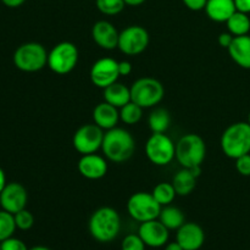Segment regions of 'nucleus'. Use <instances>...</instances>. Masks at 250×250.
Listing matches in <instances>:
<instances>
[{
    "mask_svg": "<svg viewBox=\"0 0 250 250\" xmlns=\"http://www.w3.org/2000/svg\"><path fill=\"white\" fill-rule=\"evenodd\" d=\"M90 236L100 243L112 242L120 233L121 219L119 212L110 207H103L95 210L89 219Z\"/></svg>",
    "mask_w": 250,
    "mask_h": 250,
    "instance_id": "obj_1",
    "label": "nucleus"
},
{
    "mask_svg": "<svg viewBox=\"0 0 250 250\" xmlns=\"http://www.w3.org/2000/svg\"><path fill=\"white\" fill-rule=\"evenodd\" d=\"M102 150L112 163H125L133 155L136 150V142L128 131L115 127L104 134Z\"/></svg>",
    "mask_w": 250,
    "mask_h": 250,
    "instance_id": "obj_2",
    "label": "nucleus"
},
{
    "mask_svg": "<svg viewBox=\"0 0 250 250\" xmlns=\"http://www.w3.org/2000/svg\"><path fill=\"white\" fill-rule=\"evenodd\" d=\"M221 148L227 158L234 160L250 154V125L248 122L229 125L222 133Z\"/></svg>",
    "mask_w": 250,
    "mask_h": 250,
    "instance_id": "obj_3",
    "label": "nucleus"
},
{
    "mask_svg": "<svg viewBox=\"0 0 250 250\" xmlns=\"http://www.w3.org/2000/svg\"><path fill=\"white\" fill-rule=\"evenodd\" d=\"M205 155L207 146L199 134H186L176 144V159L185 168L202 166Z\"/></svg>",
    "mask_w": 250,
    "mask_h": 250,
    "instance_id": "obj_4",
    "label": "nucleus"
},
{
    "mask_svg": "<svg viewBox=\"0 0 250 250\" xmlns=\"http://www.w3.org/2000/svg\"><path fill=\"white\" fill-rule=\"evenodd\" d=\"M14 63L23 72H37L48 65V53L42 44L24 43L15 51Z\"/></svg>",
    "mask_w": 250,
    "mask_h": 250,
    "instance_id": "obj_5",
    "label": "nucleus"
},
{
    "mask_svg": "<svg viewBox=\"0 0 250 250\" xmlns=\"http://www.w3.org/2000/svg\"><path fill=\"white\" fill-rule=\"evenodd\" d=\"M165 89L160 81L153 77L137 80L131 87V100L139 106L153 107L163 100Z\"/></svg>",
    "mask_w": 250,
    "mask_h": 250,
    "instance_id": "obj_6",
    "label": "nucleus"
},
{
    "mask_svg": "<svg viewBox=\"0 0 250 250\" xmlns=\"http://www.w3.org/2000/svg\"><path fill=\"white\" fill-rule=\"evenodd\" d=\"M78 49L71 42L56 44L48 54V66L56 75H67L77 66Z\"/></svg>",
    "mask_w": 250,
    "mask_h": 250,
    "instance_id": "obj_7",
    "label": "nucleus"
},
{
    "mask_svg": "<svg viewBox=\"0 0 250 250\" xmlns=\"http://www.w3.org/2000/svg\"><path fill=\"white\" fill-rule=\"evenodd\" d=\"M161 205L151 193L138 192L131 195L127 202V210L129 216L138 222H146L156 220L160 215Z\"/></svg>",
    "mask_w": 250,
    "mask_h": 250,
    "instance_id": "obj_8",
    "label": "nucleus"
},
{
    "mask_svg": "<svg viewBox=\"0 0 250 250\" xmlns=\"http://www.w3.org/2000/svg\"><path fill=\"white\" fill-rule=\"evenodd\" d=\"M146 154L154 165L166 166L176 158V146L165 133H153L146 144Z\"/></svg>",
    "mask_w": 250,
    "mask_h": 250,
    "instance_id": "obj_9",
    "label": "nucleus"
},
{
    "mask_svg": "<svg viewBox=\"0 0 250 250\" xmlns=\"http://www.w3.org/2000/svg\"><path fill=\"white\" fill-rule=\"evenodd\" d=\"M104 132L95 124H87L81 126L73 134L72 144L76 150L82 155L97 153L102 149L104 141Z\"/></svg>",
    "mask_w": 250,
    "mask_h": 250,
    "instance_id": "obj_10",
    "label": "nucleus"
},
{
    "mask_svg": "<svg viewBox=\"0 0 250 250\" xmlns=\"http://www.w3.org/2000/svg\"><path fill=\"white\" fill-rule=\"evenodd\" d=\"M149 44V33L142 26H128L120 33L117 48L126 55L142 54Z\"/></svg>",
    "mask_w": 250,
    "mask_h": 250,
    "instance_id": "obj_11",
    "label": "nucleus"
},
{
    "mask_svg": "<svg viewBox=\"0 0 250 250\" xmlns=\"http://www.w3.org/2000/svg\"><path fill=\"white\" fill-rule=\"evenodd\" d=\"M119 77V62L111 58L99 59L90 68V81L93 84L102 89L114 84Z\"/></svg>",
    "mask_w": 250,
    "mask_h": 250,
    "instance_id": "obj_12",
    "label": "nucleus"
},
{
    "mask_svg": "<svg viewBox=\"0 0 250 250\" xmlns=\"http://www.w3.org/2000/svg\"><path fill=\"white\" fill-rule=\"evenodd\" d=\"M27 200L28 194L26 188L17 182L7 183L0 193V205L2 210L14 215L26 208Z\"/></svg>",
    "mask_w": 250,
    "mask_h": 250,
    "instance_id": "obj_13",
    "label": "nucleus"
},
{
    "mask_svg": "<svg viewBox=\"0 0 250 250\" xmlns=\"http://www.w3.org/2000/svg\"><path fill=\"white\" fill-rule=\"evenodd\" d=\"M138 234L146 246L150 248H160L166 246L168 241V229L159 220L142 222Z\"/></svg>",
    "mask_w": 250,
    "mask_h": 250,
    "instance_id": "obj_14",
    "label": "nucleus"
},
{
    "mask_svg": "<svg viewBox=\"0 0 250 250\" xmlns=\"http://www.w3.org/2000/svg\"><path fill=\"white\" fill-rule=\"evenodd\" d=\"M92 37L95 44L105 50H114L119 46L120 33L109 21L102 20L95 22L92 28Z\"/></svg>",
    "mask_w": 250,
    "mask_h": 250,
    "instance_id": "obj_15",
    "label": "nucleus"
},
{
    "mask_svg": "<svg viewBox=\"0 0 250 250\" xmlns=\"http://www.w3.org/2000/svg\"><path fill=\"white\" fill-rule=\"evenodd\" d=\"M176 241L185 250H199L205 242L204 229L194 222H185L177 229Z\"/></svg>",
    "mask_w": 250,
    "mask_h": 250,
    "instance_id": "obj_16",
    "label": "nucleus"
},
{
    "mask_svg": "<svg viewBox=\"0 0 250 250\" xmlns=\"http://www.w3.org/2000/svg\"><path fill=\"white\" fill-rule=\"evenodd\" d=\"M77 166L81 175L87 180H100L107 172L106 160L95 153L83 155Z\"/></svg>",
    "mask_w": 250,
    "mask_h": 250,
    "instance_id": "obj_17",
    "label": "nucleus"
},
{
    "mask_svg": "<svg viewBox=\"0 0 250 250\" xmlns=\"http://www.w3.org/2000/svg\"><path fill=\"white\" fill-rule=\"evenodd\" d=\"M93 120H94V124L98 125L100 128L109 131L116 127L120 120V111L116 106L109 103H100L93 110Z\"/></svg>",
    "mask_w": 250,
    "mask_h": 250,
    "instance_id": "obj_18",
    "label": "nucleus"
},
{
    "mask_svg": "<svg viewBox=\"0 0 250 250\" xmlns=\"http://www.w3.org/2000/svg\"><path fill=\"white\" fill-rule=\"evenodd\" d=\"M229 56L232 60L242 68L250 70V36L234 37L233 42L229 45Z\"/></svg>",
    "mask_w": 250,
    "mask_h": 250,
    "instance_id": "obj_19",
    "label": "nucleus"
},
{
    "mask_svg": "<svg viewBox=\"0 0 250 250\" xmlns=\"http://www.w3.org/2000/svg\"><path fill=\"white\" fill-rule=\"evenodd\" d=\"M204 10L208 17L215 22H227L237 11L234 0H208Z\"/></svg>",
    "mask_w": 250,
    "mask_h": 250,
    "instance_id": "obj_20",
    "label": "nucleus"
},
{
    "mask_svg": "<svg viewBox=\"0 0 250 250\" xmlns=\"http://www.w3.org/2000/svg\"><path fill=\"white\" fill-rule=\"evenodd\" d=\"M104 100L117 109H121L127 103L131 102V88H127L122 83L115 82L104 89Z\"/></svg>",
    "mask_w": 250,
    "mask_h": 250,
    "instance_id": "obj_21",
    "label": "nucleus"
},
{
    "mask_svg": "<svg viewBox=\"0 0 250 250\" xmlns=\"http://www.w3.org/2000/svg\"><path fill=\"white\" fill-rule=\"evenodd\" d=\"M172 186L176 190V194L186 197L194 190L195 186H197V177L193 175L189 168L183 167L173 177Z\"/></svg>",
    "mask_w": 250,
    "mask_h": 250,
    "instance_id": "obj_22",
    "label": "nucleus"
},
{
    "mask_svg": "<svg viewBox=\"0 0 250 250\" xmlns=\"http://www.w3.org/2000/svg\"><path fill=\"white\" fill-rule=\"evenodd\" d=\"M159 221L170 231V229H178L181 226L185 225V215L182 210L172 205H166L161 208Z\"/></svg>",
    "mask_w": 250,
    "mask_h": 250,
    "instance_id": "obj_23",
    "label": "nucleus"
},
{
    "mask_svg": "<svg viewBox=\"0 0 250 250\" xmlns=\"http://www.w3.org/2000/svg\"><path fill=\"white\" fill-rule=\"evenodd\" d=\"M227 28L231 34L234 37L246 36L250 31V19L248 14L236 11L226 22Z\"/></svg>",
    "mask_w": 250,
    "mask_h": 250,
    "instance_id": "obj_24",
    "label": "nucleus"
},
{
    "mask_svg": "<svg viewBox=\"0 0 250 250\" xmlns=\"http://www.w3.org/2000/svg\"><path fill=\"white\" fill-rule=\"evenodd\" d=\"M148 124L153 133H165L171 124L170 112L163 107L155 109L149 115Z\"/></svg>",
    "mask_w": 250,
    "mask_h": 250,
    "instance_id": "obj_25",
    "label": "nucleus"
},
{
    "mask_svg": "<svg viewBox=\"0 0 250 250\" xmlns=\"http://www.w3.org/2000/svg\"><path fill=\"white\" fill-rule=\"evenodd\" d=\"M142 115H143V107L132 100L120 109V119L126 125H136L137 122L141 121Z\"/></svg>",
    "mask_w": 250,
    "mask_h": 250,
    "instance_id": "obj_26",
    "label": "nucleus"
},
{
    "mask_svg": "<svg viewBox=\"0 0 250 250\" xmlns=\"http://www.w3.org/2000/svg\"><path fill=\"white\" fill-rule=\"evenodd\" d=\"M151 194L154 195V198L158 200L161 207L170 205L173 202L176 195H177L172 183H159L158 186H155Z\"/></svg>",
    "mask_w": 250,
    "mask_h": 250,
    "instance_id": "obj_27",
    "label": "nucleus"
},
{
    "mask_svg": "<svg viewBox=\"0 0 250 250\" xmlns=\"http://www.w3.org/2000/svg\"><path fill=\"white\" fill-rule=\"evenodd\" d=\"M17 227L16 224H15L14 214L1 210L0 211V243L5 239L12 237Z\"/></svg>",
    "mask_w": 250,
    "mask_h": 250,
    "instance_id": "obj_28",
    "label": "nucleus"
},
{
    "mask_svg": "<svg viewBox=\"0 0 250 250\" xmlns=\"http://www.w3.org/2000/svg\"><path fill=\"white\" fill-rule=\"evenodd\" d=\"M97 9L106 16L119 15L126 6L125 0H95Z\"/></svg>",
    "mask_w": 250,
    "mask_h": 250,
    "instance_id": "obj_29",
    "label": "nucleus"
},
{
    "mask_svg": "<svg viewBox=\"0 0 250 250\" xmlns=\"http://www.w3.org/2000/svg\"><path fill=\"white\" fill-rule=\"evenodd\" d=\"M15 217V224H16V227L21 231H28V229H32L34 224V217L32 215L31 211L23 209L21 211L16 212L14 215Z\"/></svg>",
    "mask_w": 250,
    "mask_h": 250,
    "instance_id": "obj_30",
    "label": "nucleus"
},
{
    "mask_svg": "<svg viewBox=\"0 0 250 250\" xmlns=\"http://www.w3.org/2000/svg\"><path fill=\"white\" fill-rule=\"evenodd\" d=\"M146 247L139 234H128L121 243V250H146Z\"/></svg>",
    "mask_w": 250,
    "mask_h": 250,
    "instance_id": "obj_31",
    "label": "nucleus"
},
{
    "mask_svg": "<svg viewBox=\"0 0 250 250\" xmlns=\"http://www.w3.org/2000/svg\"><path fill=\"white\" fill-rule=\"evenodd\" d=\"M0 248L1 250H28L26 244L21 239L14 238V237H10V238L2 241L0 243Z\"/></svg>",
    "mask_w": 250,
    "mask_h": 250,
    "instance_id": "obj_32",
    "label": "nucleus"
},
{
    "mask_svg": "<svg viewBox=\"0 0 250 250\" xmlns=\"http://www.w3.org/2000/svg\"><path fill=\"white\" fill-rule=\"evenodd\" d=\"M236 168L238 173L242 176L249 177L250 176V154L241 156V158L236 159Z\"/></svg>",
    "mask_w": 250,
    "mask_h": 250,
    "instance_id": "obj_33",
    "label": "nucleus"
},
{
    "mask_svg": "<svg viewBox=\"0 0 250 250\" xmlns=\"http://www.w3.org/2000/svg\"><path fill=\"white\" fill-rule=\"evenodd\" d=\"M182 1L192 11H200L205 9L208 0H182Z\"/></svg>",
    "mask_w": 250,
    "mask_h": 250,
    "instance_id": "obj_34",
    "label": "nucleus"
},
{
    "mask_svg": "<svg viewBox=\"0 0 250 250\" xmlns=\"http://www.w3.org/2000/svg\"><path fill=\"white\" fill-rule=\"evenodd\" d=\"M233 38H234V36L233 34L229 33V32H227V33H221L219 36L220 46L229 49V45L232 44V42H233Z\"/></svg>",
    "mask_w": 250,
    "mask_h": 250,
    "instance_id": "obj_35",
    "label": "nucleus"
},
{
    "mask_svg": "<svg viewBox=\"0 0 250 250\" xmlns=\"http://www.w3.org/2000/svg\"><path fill=\"white\" fill-rule=\"evenodd\" d=\"M237 11L250 14V0H234Z\"/></svg>",
    "mask_w": 250,
    "mask_h": 250,
    "instance_id": "obj_36",
    "label": "nucleus"
},
{
    "mask_svg": "<svg viewBox=\"0 0 250 250\" xmlns=\"http://www.w3.org/2000/svg\"><path fill=\"white\" fill-rule=\"evenodd\" d=\"M132 72V65L129 61H120L119 62V73L121 76H128Z\"/></svg>",
    "mask_w": 250,
    "mask_h": 250,
    "instance_id": "obj_37",
    "label": "nucleus"
},
{
    "mask_svg": "<svg viewBox=\"0 0 250 250\" xmlns=\"http://www.w3.org/2000/svg\"><path fill=\"white\" fill-rule=\"evenodd\" d=\"M26 0H1L2 4L7 7H19L21 6Z\"/></svg>",
    "mask_w": 250,
    "mask_h": 250,
    "instance_id": "obj_38",
    "label": "nucleus"
},
{
    "mask_svg": "<svg viewBox=\"0 0 250 250\" xmlns=\"http://www.w3.org/2000/svg\"><path fill=\"white\" fill-rule=\"evenodd\" d=\"M6 176H5V172L4 170H2L1 167H0V193L2 192V189L5 188V186H6Z\"/></svg>",
    "mask_w": 250,
    "mask_h": 250,
    "instance_id": "obj_39",
    "label": "nucleus"
},
{
    "mask_svg": "<svg viewBox=\"0 0 250 250\" xmlns=\"http://www.w3.org/2000/svg\"><path fill=\"white\" fill-rule=\"evenodd\" d=\"M165 250H185V249H183L182 247L180 246V243H178V242L176 241V242H172V243L166 244Z\"/></svg>",
    "mask_w": 250,
    "mask_h": 250,
    "instance_id": "obj_40",
    "label": "nucleus"
},
{
    "mask_svg": "<svg viewBox=\"0 0 250 250\" xmlns=\"http://www.w3.org/2000/svg\"><path fill=\"white\" fill-rule=\"evenodd\" d=\"M146 1V0H125L126 5H129V6H139Z\"/></svg>",
    "mask_w": 250,
    "mask_h": 250,
    "instance_id": "obj_41",
    "label": "nucleus"
},
{
    "mask_svg": "<svg viewBox=\"0 0 250 250\" xmlns=\"http://www.w3.org/2000/svg\"><path fill=\"white\" fill-rule=\"evenodd\" d=\"M28 250H51V249H49L48 247H44V246H37V247H33V248H31Z\"/></svg>",
    "mask_w": 250,
    "mask_h": 250,
    "instance_id": "obj_42",
    "label": "nucleus"
},
{
    "mask_svg": "<svg viewBox=\"0 0 250 250\" xmlns=\"http://www.w3.org/2000/svg\"><path fill=\"white\" fill-rule=\"evenodd\" d=\"M248 124L250 125V112H249V116H248Z\"/></svg>",
    "mask_w": 250,
    "mask_h": 250,
    "instance_id": "obj_43",
    "label": "nucleus"
},
{
    "mask_svg": "<svg viewBox=\"0 0 250 250\" xmlns=\"http://www.w3.org/2000/svg\"><path fill=\"white\" fill-rule=\"evenodd\" d=\"M0 250H1V248H0Z\"/></svg>",
    "mask_w": 250,
    "mask_h": 250,
    "instance_id": "obj_44",
    "label": "nucleus"
}]
</instances>
